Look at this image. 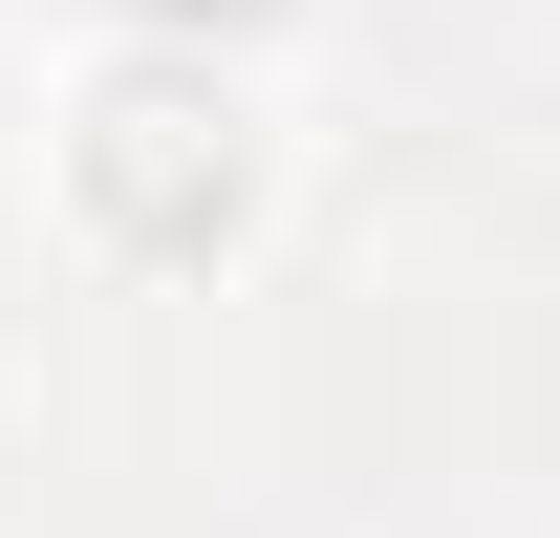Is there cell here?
I'll use <instances>...</instances> for the list:
<instances>
[{
  "instance_id": "obj_1",
  "label": "cell",
  "mask_w": 560,
  "mask_h": 538,
  "mask_svg": "<svg viewBox=\"0 0 560 538\" xmlns=\"http://www.w3.org/2000/svg\"><path fill=\"white\" fill-rule=\"evenodd\" d=\"M86 195H108V237H151V259L237 237V108H215V86H108V108H86Z\"/></svg>"
},
{
  "instance_id": "obj_2",
  "label": "cell",
  "mask_w": 560,
  "mask_h": 538,
  "mask_svg": "<svg viewBox=\"0 0 560 538\" xmlns=\"http://www.w3.org/2000/svg\"><path fill=\"white\" fill-rule=\"evenodd\" d=\"M86 22H130V44H173V66H215V44H259L280 0H86Z\"/></svg>"
}]
</instances>
